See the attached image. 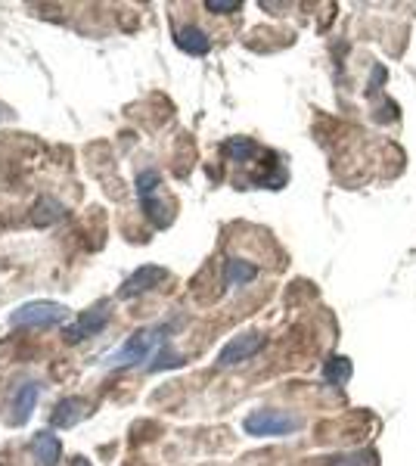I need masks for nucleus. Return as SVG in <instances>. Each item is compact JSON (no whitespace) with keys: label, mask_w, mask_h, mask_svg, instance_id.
Wrapping results in <instances>:
<instances>
[{"label":"nucleus","mask_w":416,"mask_h":466,"mask_svg":"<svg viewBox=\"0 0 416 466\" xmlns=\"http://www.w3.org/2000/svg\"><path fill=\"white\" fill-rule=\"evenodd\" d=\"M264 348V336L261 333H242V336H233L227 345L217 351V367L227 370V367H236L242 360H252L255 354Z\"/></svg>","instance_id":"5"},{"label":"nucleus","mask_w":416,"mask_h":466,"mask_svg":"<svg viewBox=\"0 0 416 466\" xmlns=\"http://www.w3.org/2000/svg\"><path fill=\"white\" fill-rule=\"evenodd\" d=\"M68 317V308L59 302H25L19 304L16 311L10 314V327H31V329H43V327H56Z\"/></svg>","instance_id":"4"},{"label":"nucleus","mask_w":416,"mask_h":466,"mask_svg":"<svg viewBox=\"0 0 416 466\" xmlns=\"http://www.w3.org/2000/svg\"><path fill=\"white\" fill-rule=\"evenodd\" d=\"M159 186H161L159 171H140L137 174V199H140L146 217L155 224V227H168V224L174 221V211H171V205L159 196Z\"/></svg>","instance_id":"3"},{"label":"nucleus","mask_w":416,"mask_h":466,"mask_svg":"<svg viewBox=\"0 0 416 466\" xmlns=\"http://www.w3.org/2000/svg\"><path fill=\"white\" fill-rule=\"evenodd\" d=\"M168 333H171V323H155V327H149V329H137L118 351H112L109 358H106V364L115 367V370H121V367H140L143 360H152V354L159 351L165 342H171Z\"/></svg>","instance_id":"1"},{"label":"nucleus","mask_w":416,"mask_h":466,"mask_svg":"<svg viewBox=\"0 0 416 466\" xmlns=\"http://www.w3.org/2000/svg\"><path fill=\"white\" fill-rule=\"evenodd\" d=\"M205 10L224 16V12H236L239 10V3H236V0H205Z\"/></svg>","instance_id":"17"},{"label":"nucleus","mask_w":416,"mask_h":466,"mask_svg":"<svg viewBox=\"0 0 416 466\" xmlns=\"http://www.w3.org/2000/svg\"><path fill=\"white\" fill-rule=\"evenodd\" d=\"M62 215H66V208H62L56 199H41V202L34 205V224H53V221H59Z\"/></svg>","instance_id":"16"},{"label":"nucleus","mask_w":416,"mask_h":466,"mask_svg":"<svg viewBox=\"0 0 416 466\" xmlns=\"http://www.w3.org/2000/svg\"><path fill=\"white\" fill-rule=\"evenodd\" d=\"M165 267H155V264H146V267H137L134 273H130L128 280L121 283V289H118V298H134V295H143V292L155 289V286L165 280Z\"/></svg>","instance_id":"7"},{"label":"nucleus","mask_w":416,"mask_h":466,"mask_svg":"<svg viewBox=\"0 0 416 466\" xmlns=\"http://www.w3.org/2000/svg\"><path fill=\"white\" fill-rule=\"evenodd\" d=\"M84 414H87L84 398L68 395V398H62V401L56 404V410H53V416H50V423H53L56 429H72L75 423H81V416H84Z\"/></svg>","instance_id":"10"},{"label":"nucleus","mask_w":416,"mask_h":466,"mask_svg":"<svg viewBox=\"0 0 416 466\" xmlns=\"http://www.w3.org/2000/svg\"><path fill=\"white\" fill-rule=\"evenodd\" d=\"M72 466H90V463H87V460L84 457H78V460H75V463Z\"/></svg>","instance_id":"18"},{"label":"nucleus","mask_w":416,"mask_h":466,"mask_svg":"<svg viewBox=\"0 0 416 466\" xmlns=\"http://www.w3.org/2000/svg\"><path fill=\"white\" fill-rule=\"evenodd\" d=\"M351 373H354L351 360L341 358V354H335V358H329L326 364H323V379H326L329 385H348Z\"/></svg>","instance_id":"14"},{"label":"nucleus","mask_w":416,"mask_h":466,"mask_svg":"<svg viewBox=\"0 0 416 466\" xmlns=\"http://www.w3.org/2000/svg\"><path fill=\"white\" fill-rule=\"evenodd\" d=\"M37 398H41V382H22L12 391V410H16V414H12V423H16V426H22L31 416Z\"/></svg>","instance_id":"9"},{"label":"nucleus","mask_w":416,"mask_h":466,"mask_svg":"<svg viewBox=\"0 0 416 466\" xmlns=\"http://www.w3.org/2000/svg\"><path fill=\"white\" fill-rule=\"evenodd\" d=\"M180 364H184V358H180V354L171 348V342H165V345H161L159 351L152 354V360L146 364V370H149V373H159V370H168V367H180Z\"/></svg>","instance_id":"15"},{"label":"nucleus","mask_w":416,"mask_h":466,"mask_svg":"<svg viewBox=\"0 0 416 466\" xmlns=\"http://www.w3.org/2000/svg\"><path fill=\"white\" fill-rule=\"evenodd\" d=\"M246 435L255 438H279V435H292L301 429V416L289 414V410H273V407H261L242 420Z\"/></svg>","instance_id":"2"},{"label":"nucleus","mask_w":416,"mask_h":466,"mask_svg":"<svg viewBox=\"0 0 416 466\" xmlns=\"http://www.w3.org/2000/svg\"><path fill=\"white\" fill-rule=\"evenodd\" d=\"M258 277V264L246 258H227L224 261V289H239Z\"/></svg>","instance_id":"11"},{"label":"nucleus","mask_w":416,"mask_h":466,"mask_svg":"<svg viewBox=\"0 0 416 466\" xmlns=\"http://www.w3.org/2000/svg\"><path fill=\"white\" fill-rule=\"evenodd\" d=\"M109 323V302H99L97 308L84 311V317H81L78 323H72V327L66 329V339L68 342H81V339H90V336L103 333V327Z\"/></svg>","instance_id":"6"},{"label":"nucleus","mask_w":416,"mask_h":466,"mask_svg":"<svg viewBox=\"0 0 416 466\" xmlns=\"http://www.w3.org/2000/svg\"><path fill=\"white\" fill-rule=\"evenodd\" d=\"M174 43H177L184 53H190V56H205L211 50V37L205 35L202 28H196V25H184V28H177Z\"/></svg>","instance_id":"12"},{"label":"nucleus","mask_w":416,"mask_h":466,"mask_svg":"<svg viewBox=\"0 0 416 466\" xmlns=\"http://www.w3.org/2000/svg\"><path fill=\"white\" fill-rule=\"evenodd\" d=\"M31 454H34V460L41 466H56L59 463L62 445L50 429H41V432H34V438H31Z\"/></svg>","instance_id":"8"},{"label":"nucleus","mask_w":416,"mask_h":466,"mask_svg":"<svg viewBox=\"0 0 416 466\" xmlns=\"http://www.w3.org/2000/svg\"><path fill=\"white\" fill-rule=\"evenodd\" d=\"M221 153L227 162H252L255 155H261V146L248 137H227L221 143Z\"/></svg>","instance_id":"13"}]
</instances>
